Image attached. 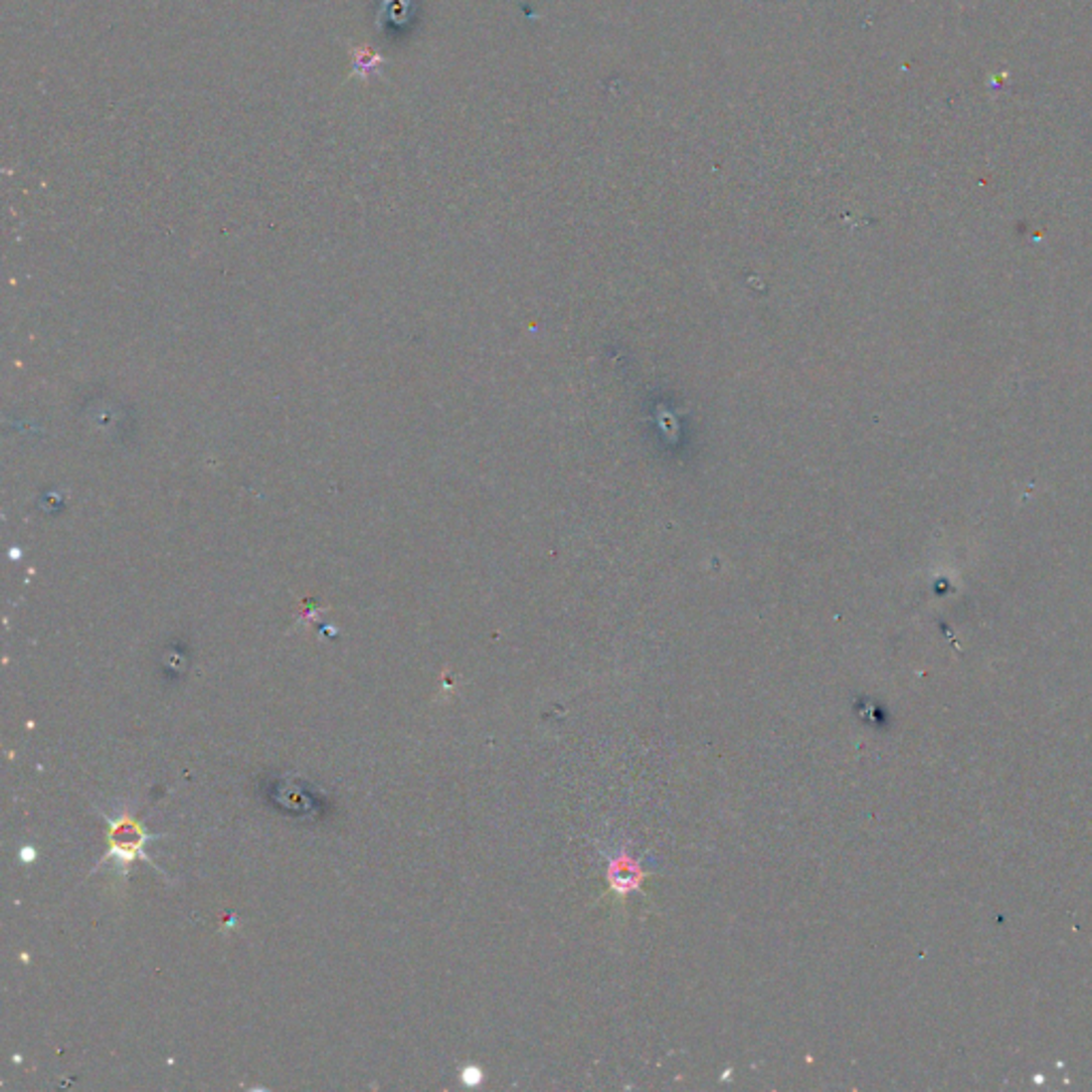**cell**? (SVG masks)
<instances>
[{
	"label": "cell",
	"mask_w": 1092,
	"mask_h": 1092,
	"mask_svg": "<svg viewBox=\"0 0 1092 1092\" xmlns=\"http://www.w3.org/2000/svg\"><path fill=\"white\" fill-rule=\"evenodd\" d=\"M107 823H109V853L100 862H107L113 858L117 866L122 868V873H126L128 864L137 858H143L150 864H154V860H150L143 853V847L147 843V832L141 828V823L135 818L122 814L120 818L107 819Z\"/></svg>",
	"instance_id": "cell-1"
}]
</instances>
